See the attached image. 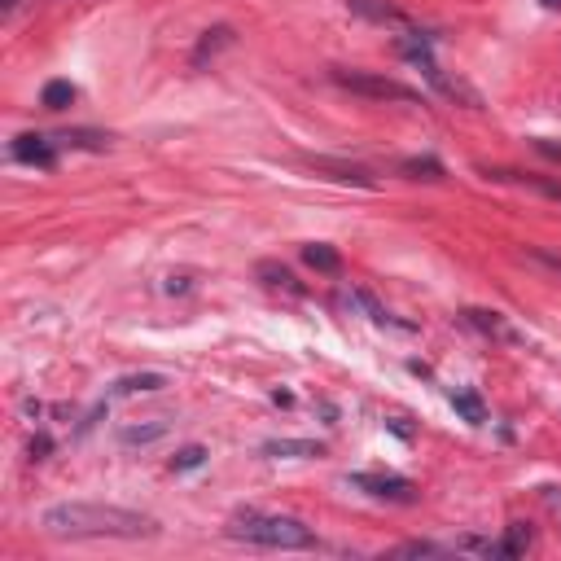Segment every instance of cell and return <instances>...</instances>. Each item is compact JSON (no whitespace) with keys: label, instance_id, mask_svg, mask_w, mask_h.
I'll list each match as a JSON object with an SVG mask.
<instances>
[{"label":"cell","instance_id":"obj_1","mask_svg":"<svg viewBox=\"0 0 561 561\" xmlns=\"http://www.w3.org/2000/svg\"><path fill=\"white\" fill-rule=\"evenodd\" d=\"M40 526L57 540H150L158 522L150 513H136L101 500H62L40 513Z\"/></svg>","mask_w":561,"mask_h":561},{"label":"cell","instance_id":"obj_2","mask_svg":"<svg viewBox=\"0 0 561 561\" xmlns=\"http://www.w3.org/2000/svg\"><path fill=\"white\" fill-rule=\"evenodd\" d=\"M228 535L255 548H316V531L303 518H290V513H263V509H237L233 522H228Z\"/></svg>","mask_w":561,"mask_h":561},{"label":"cell","instance_id":"obj_3","mask_svg":"<svg viewBox=\"0 0 561 561\" xmlns=\"http://www.w3.org/2000/svg\"><path fill=\"white\" fill-rule=\"evenodd\" d=\"M334 84L356 97H373V101H408V106L421 101L417 88L399 84V79H386V75H369V71H334Z\"/></svg>","mask_w":561,"mask_h":561},{"label":"cell","instance_id":"obj_4","mask_svg":"<svg viewBox=\"0 0 561 561\" xmlns=\"http://www.w3.org/2000/svg\"><path fill=\"white\" fill-rule=\"evenodd\" d=\"M347 487H356V491H364V496H373V500H391V505H408V500H417L412 496V483L408 478H399V474H347Z\"/></svg>","mask_w":561,"mask_h":561},{"label":"cell","instance_id":"obj_5","mask_svg":"<svg viewBox=\"0 0 561 561\" xmlns=\"http://www.w3.org/2000/svg\"><path fill=\"white\" fill-rule=\"evenodd\" d=\"M465 325H469V329H478V334L491 338V342H509V347H522V342H526L522 329H513V325H509V316L487 312V307H465Z\"/></svg>","mask_w":561,"mask_h":561},{"label":"cell","instance_id":"obj_6","mask_svg":"<svg viewBox=\"0 0 561 561\" xmlns=\"http://www.w3.org/2000/svg\"><path fill=\"white\" fill-rule=\"evenodd\" d=\"M14 158L27 167L53 171L57 167V136H40V132H22L14 136Z\"/></svg>","mask_w":561,"mask_h":561},{"label":"cell","instance_id":"obj_7","mask_svg":"<svg viewBox=\"0 0 561 561\" xmlns=\"http://www.w3.org/2000/svg\"><path fill=\"white\" fill-rule=\"evenodd\" d=\"M347 5H351V14L369 18V22H377V27H395V31H404V36L417 31V27H412V18L399 14L391 0H347Z\"/></svg>","mask_w":561,"mask_h":561},{"label":"cell","instance_id":"obj_8","mask_svg":"<svg viewBox=\"0 0 561 561\" xmlns=\"http://www.w3.org/2000/svg\"><path fill=\"white\" fill-rule=\"evenodd\" d=\"M347 303H351V307H360V312L369 316L373 325H382V329H399V334H408V329H412L408 320H399V316H391V312H386V307L377 303L369 290H351V294H347Z\"/></svg>","mask_w":561,"mask_h":561},{"label":"cell","instance_id":"obj_9","mask_svg":"<svg viewBox=\"0 0 561 561\" xmlns=\"http://www.w3.org/2000/svg\"><path fill=\"white\" fill-rule=\"evenodd\" d=\"M167 386V373H132V377H119L110 382V395L114 399H128V395H154Z\"/></svg>","mask_w":561,"mask_h":561},{"label":"cell","instance_id":"obj_10","mask_svg":"<svg viewBox=\"0 0 561 561\" xmlns=\"http://www.w3.org/2000/svg\"><path fill=\"white\" fill-rule=\"evenodd\" d=\"M167 430H171L167 421L154 417V421H145V426H123V430H119V443H123V448H145V443H158V439H163Z\"/></svg>","mask_w":561,"mask_h":561},{"label":"cell","instance_id":"obj_11","mask_svg":"<svg viewBox=\"0 0 561 561\" xmlns=\"http://www.w3.org/2000/svg\"><path fill=\"white\" fill-rule=\"evenodd\" d=\"M263 456H325V443H312V439H272V443H263Z\"/></svg>","mask_w":561,"mask_h":561},{"label":"cell","instance_id":"obj_12","mask_svg":"<svg viewBox=\"0 0 561 561\" xmlns=\"http://www.w3.org/2000/svg\"><path fill=\"white\" fill-rule=\"evenodd\" d=\"M259 277H263V285H272V290H285V294H294V299H303L299 277H294L290 268H281V263H268V259H263V263H259Z\"/></svg>","mask_w":561,"mask_h":561},{"label":"cell","instance_id":"obj_13","mask_svg":"<svg viewBox=\"0 0 561 561\" xmlns=\"http://www.w3.org/2000/svg\"><path fill=\"white\" fill-rule=\"evenodd\" d=\"M448 399H452V408L461 412L469 426H487V404H483V395L478 391H452Z\"/></svg>","mask_w":561,"mask_h":561},{"label":"cell","instance_id":"obj_14","mask_svg":"<svg viewBox=\"0 0 561 561\" xmlns=\"http://www.w3.org/2000/svg\"><path fill=\"white\" fill-rule=\"evenodd\" d=\"M487 176L491 180H518V185H526V189L544 193V198L561 202V185H557V180H548V176H522V171H487Z\"/></svg>","mask_w":561,"mask_h":561},{"label":"cell","instance_id":"obj_15","mask_svg":"<svg viewBox=\"0 0 561 561\" xmlns=\"http://www.w3.org/2000/svg\"><path fill=\"white\" fill-rule=\"evenodd\" d=\"M303 259L312 263L316 272H325V277H334V272H342V259H338V250H334V246H325V242H312V246H303Z\"/></svg>","mask_w":561,"mask_h":561},{"label":"cell","instance_id":"obj_16","mask_svg":"<svg viewBox=\"0 0 561 561\" xmlns=\"http://www.w3.org/2000/svg\"><path fill=\"white\" fill-rule=\"evenodd\" d=\"M75 97H79V93H75V84H71V79H49V84H44V93H40L44 110H66Z\"/></svg>","mask_w":561,"mask_h":561},{"label":"cell","instance_id":"obj_17","mask_svg":"<svg viewBox=\"0 0 561 561\" xmlns=\"http://www.w3.org/2000/svg\"><path fill=\"white\" fill-rule=\"evenodd\" d=\"M500 544H505V561H509V557H522L526 548H531V526H526V522H513V526H505V535H500Z\"/></svg>","mask_w":561,"mask_h":561},{"label":"cell","instance_id":"obj_18","mask_svg":"<svg viewBox=\"0 0 561 561\" xmlns=\"http://www.w3.org/2000/svg\"><path fill=\"white\" fill-rule=\"evenodd\" d=\"M404 176H412V180H443V163L439 158H404Z\"/></svg>","mask_w":561,"mask_h":561},{"label":"cell","instance_id":"obj_19","mask_svg":"<svg viewBox=\"0 0 561 561\" xmlns=\"http://www.w3.org/2000/svg\"><path fill=\"white\" fill-rule=\"evenodd\" d=\"M395 557H452V544H430V540H408L395 548Z\"/></svg>","mask_w":561,"mask_h":561},{"label":"cell","instance_id":"obj_20","mask_svg":"<svg viewBox=\"0 0 561 561\" xmlns=\"http://www.w3.org/2000/svg\"><path fill=\"white\" fill-rule=\"evenodd\" d=\"M224 44H233V31H228V27L206 31V36H202V44H198V53H193V66H202L206 57H211L215 49H224Z\"/></svg>","mask_w":561,"mask_h":561},{"label":"cell","instance_id":"obj_21","mask_svg":"<svg viewBox=\"0 0 561 561\" xmlns=\"http://www.w3.org/2000/svg\"><path fill=\"white\" fill-rule=\"evenodd\" d=\"M206 461V448H198V443H189V448H180L176 452V461H171V469H176V474H185V469H198Z\"/></svg>","mask_w":561,"mask_h":561},{"label":"cell","instance_id":"obj_22","mask_svg":"<svg viewBox=\"0 0 561 561\" xmlns=\"http://www.w3.org/2000/svg\"><path fill=\"white\" fill-rule=\"evenodd\" d=\"M531 259H540V263H548L553 272H561V259H557V255H548V250H531Z\"/></svg>","mask_w":561,"mask_h":561},{"label":"cell","instance_id":"obj_23","mask_svg":"<svg viewBox=\"0 0 561 561\" xmlns=\"http://www.w3.org/2000/svg\"><path fill=\"white\" fill-rule=\"evenodd\" d=\"M535 150H540V154H548V158H561V145L544 141V136H540V141H535Z\"/></svg>","mask_w":561,"mask_h":561},{"label":"cell","instance_id":"obj_24","mask_svg":"<svg viewBox=\"0 0 561 561\" xmlns=\"http://www.w3.org/2000/svg\"><path fill=\"white\" fill-rule=\"evenodd\" d=\"M14 9H18V0H5V14H14Z\"/></svg>","mask_w":561,"mask_h":561},{"label":"cell","instance_id":"obj_25","mask_svg":"<svg viewBox=\"0 0 561 561\" xmlns=\"http://www.w3.org/2000/svg\"><path fill=\"white\" fill-rule=\"evenodd\" d=\"M544 5H548V9H561V0H544Z\"/></svg>","mask_w":561,"mask_h":561}]
</instances>
